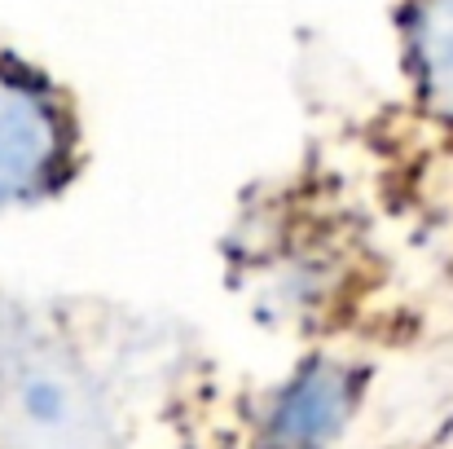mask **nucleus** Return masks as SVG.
Returning <instances> with one entry per match:
<instances>
[{
  "label": "nucleus",
  "mask_w": 453,
  "mask_h": 449,
  "mask_svg": "<svg viewBox=\"0 0 453 449\" xmlns=\"http://www.w3.org/2000/svg\"><path fill=\"white\" fill-rule=\"evenodd\" d=\"M66 137L40 89L0 71V203L44 194L62 167Z\"/></svg>",
  "instance_id": "nucleus-2"
},
{
  "label": "nucleus",
  "mask_w": 453,
  "mask_h": 449,
  "mask_svg": "<svg viewBox=\"0 0 453 449\" xmlns=\"http://www.w3.org/2000/svg\"><path fill=\"white\" fill-rule=\"evenodd\" d=\"M0 449H119V423L66 339L9 317L0 326Z\"/></svg>",
  "instance_id": "nucleus-1"
},
{
  "label": "nucleus",
  "mask_w": 453,
  "mask_h": 449,
  "mask_svg": "<svg viewBox=\"0 0 453 449\" xmlns=\"http://www.w3.org/2000/svg\"><path fill=\"white\" fill-rule=\"evenodd\" d=\"M410 53L418 66L423 97L453 120V0H414Z\"/></svg>",
  "instance_id": "nucleus-4"
},
{
  "label": "nucleus",
  "mask_w": 453,
  "mask_h": 449,
  "mask_svg": "<svg viewBox=\"0 0 453 449\" xmlns=\"http://www.w3.org/2000/svg\"><path fill=\"white\" fill-rule=\"evenodd\" d=\"M357 375L334 361H312L269 414V449H326L352 419Z\"/></svg>",
  "instance_id": "nucleus-3"
}]
</instances>
